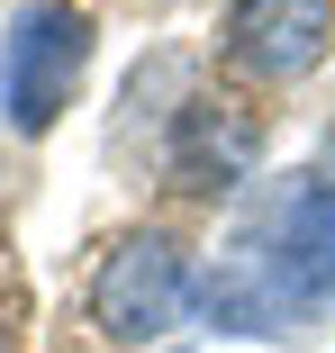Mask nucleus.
<instances>
[{
	"label": "nucleus",
	"mask_w": 335,
	"mask_h": 353,
	"mask_svg": "<svg viewBox=\"0 0 335 353\" xmlns=\"http://www.w3.org/2000/svg\"><path fill=\"white\" fill-rule=\"evenodd\" d=\"M199 317L218 335H290L299 317L335 308V181L299 172L281 190H263L218 263L199 272Z\"/></svg>",
	"instance_id": "nucleus-1"
},
{
	"label": "nucleus",
	"mask_w": 335,
	"mask_h": 353,
	"mask_svg": "<svg viewBox=\"0 0 335 353\" xmlns=\"http://www.w3.org/2000/svg\"><path fill=\"white\" fill-rule=\"evenodd\" d=\"M82 73H91V19L73 0H28V10H10V37H0V118L19 136H45L73 109Z\"/></svg>",
	"instance_id": "nucleus-2"
},
{
	"label": "nucleus",
	"mask_w": 335,
	"mask_h": 353,
	"mask_svg": "<svg viewBox=\"0 0 335 353\" xmlns=\"http://www.w3.org/2000/svg\"><path fill=\"white\" fill-rule=\"evenodd\" d=\"M199 299V281H190V254L163 236V227H136V236H118L91 272V326L118 335V344H163Z\"/></svg>",
	"instance_id": "nucleus-3"
},
{
	"label": "nucleus",
	"mask_w": 335,
	"mask_h": 353,
	"mask_svg": "<svg viewBox=\"0 0 335 353\" xmlns=\"http://www.w3.org/2000/svg\"><path fill=\"white\" fill-rule=\"evenodd\" d=\"M335 54V0H236L227 10V63L254 82H308Z\"/></svg>",
	"instance_id": "nucleus-4"
},
{
	"label": "nucleus",
	"mask_w": 335,
	"mask_h": 353,
	"mask_svg": "<svg viewBox=\"0 0 335 353\" xmlns=\"http://www.w3.org/2000/svg\"><path fill=\"white\" fill-rule=\"evenodd\" d=\"M254 163H263V118H254V109H236V100H190V109L172 118V145H163L172 190L227 199V190L254 181Z\"/></svg>",
	"instance_id": "nucleus-5"
}]
</instances>
